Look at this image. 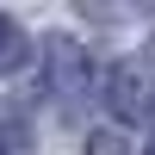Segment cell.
Returning <instances> with one entry per match:
<instances>
[{
  "label": "cell",
  "instance_id": "cell-1",
  "mask_svg": "<svg viewBox=\"0 0 155 155\" xmlns=\"http://www.w3.org/2000/svg\"><path fill=\"white\" fill-rule=\"evenodd\" d=\"M106 106H112L118 124L155 118V68H143V62H118V68L106 74Z\"/></svg>",
  "mask_w": 155,
  "mask_h": 155
},
{
  "label": "cell",
  "instance_id": "cell-5",
  "mask_svg": "<svg viewBox=\"0 0 155 155\" xmlns=\"http://www.w3.org/2000/svg\"><path fill=\"white\" fill-rule=\"evenodd\" d=\"M143 155H155V137H149V149H143Z\"/></svg>",
  "mask_w": 155,
  "mask_h": 155
},
{
  "label": "cell",
  "instance_id": "cell-3",
  "mask_svg": "<svg viewBox=\"0 0 155 155\" xmlns=\"http://www.w3.org/2000/svg\"><path fill=\"white\" fill-rule=\"evenodd\" d=\"M87 155H130V143H124L118 130H93L87 137Z\"/></svg>",
  "mask_w": 155,
  "mask_h": 155
},
{
  "label": "cell",
  "instance_id": "cell-2",
  "mask_svg": "<svg viewBox=\"0 0 155 155\" xmlns=\"http://www.w3.org/2000/svg\"><path fill=\"white\" fill-rule=\"evenodd\" d=\"M25 56H31V50H25V31L6 19V12H0V74H12Z\"/></svg>",
  "mask_w": 155,
  "mask_h": 155
},
{
  "label": "cell",
  "instance_id": "cell-4",
  "mask_svg": "<svg viewBox=\"0 0 155 155\" xmlns=\"http://www.w3.org/2000/svg\"><path fill=\"white\" fill-rule=\"evenodd\" d=\"M0 155H25V124H0Z\"/></svg>",
  "mask_w": 155,
  "mask_h": 155
}]
</instances>
